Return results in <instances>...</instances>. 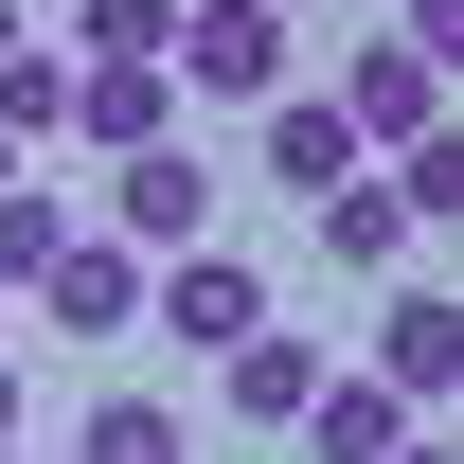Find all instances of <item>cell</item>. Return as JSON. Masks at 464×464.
<instances>
[{"instance_id":"cell-21","label":"cell","mask_w":464,"mask_h":464,"mask_svg":"<svg viewBox=\"0 0 464 464\" xmlns=\"http://www.w3.org/2000/svg\"><path fill=\"white\" fill-rule=\"evenodd\" d=\"M0 197H18V143H0Z\"/></svg>"},{"instance_id":"cell-2","label":"cell","mask_w":464,"mask_h":464,"mask_svg":"<svg viewBox=\"0 0 464 464\" xmlns=\"http://www.w3.org/2000/svg\"><path fill=\"white\" fill-rule=\"evenodd\" d=\"M108 250H143V268H179V250H215V161L197 143H143V161H108Z\"/></svg>"},{"instance_id":"cell-1","label":"cell","mask_w":464,"mask_h":464,"mask_svg":"<svg viewBox=\"0 0 464 464\" xmlns=\"http://www.w3.org/2000/svg\"><path fill=\"white\" fill-rule=\"evenodd\" d=\"M179 90H197V108H286L304 54H286L268 0H179Z\"/></svg>"},{"instance_id":"cell-4","label":"cell","mask_w":464,"mask_h":464,"mask_svg":"<svg viewBox=\"0 0 464 464\" xmlns=\"http://www.w3.org/2000/svg\"><path fill=\"white\" fill-rule=\"evenodd\" d=\"M357 375H375V393L429 429V411L464 393V304H447V286H393V304H375V357H357Z\"/></svg>"},{"instance_id":"cell-20","label":"cell","mask_w":464,"mask_h":464,"mask_svg":"<svg viewBox=\"0 0 464 464\" xmlns=\"http://www.w3.org/2000/svg\"><path fill=\"white\" fill-rule=\"evenodd\" d=\"M0 54H36V36H18V0H0Z\"/></svg>"},{"instance_id":"cell-7","label":"cell","mask_w":464,"mask_h":464,"mask_svg":"<svg viewBox=\"0 0 464 464\" xmlns=\"http://www.w3.org/2000/svg\"><path fill=\"white\" fill-rule=\"evenodd\" d=\"M322 375H340V357H322V340H286V322L215 357V393H232V429H304V411H322Z\"/></svg>"},{"instance_id":"cell-12","label":"cell","mask_w":464,"mask_h":464,"mask_svg":"<svg viewBox=\"0 0 464 464\" xmlns=\"http://www.w3.org/2000/svg\"><path fill=\"white\" fill-rule=\"evenodd\" d=\"M72 464H197V429H179L161 393H90L72 411Z\"/></svg>"},{"instance_id":"cell-14","label":"cell","mask_w":464,"mask_h":464,"mask_svg":"<svg viewBox=\"0 0 464 464\" xmlns=\"http://www.w3.org/2000/svg\"><path fill=\"white\" fill-rule=\"evenodd\" d=\"M72 54H108V72H179V0H72Z\"/></svg>"},{"instance_id":"cell-18","label":"cell","mask_w":464,"mask_h":464,"mask_svg":"<svg viewBox=\"0 0 464 464\" xmlns=\"http://www.w3.org/2000/svg\"><path fill=\"white\" fill-rule=\"evenodd\" d=\"M393 464H464V447H447V429H411V447H393Z\"/></svg>"},{"instance_id":"cell-11","label":"cell","mask_w":464,"mask_h":464,"mask_svg":"<svg viewBox=\"0 0 464 464\" xmlns=\"http://www.w3.org/2000/svg\"><path fill=\"white\" fill-rule=\"evenodd\" d=\"M411 447V411L375 393V375H322V411H304V464H393Z\"/></svg>"},{"instance_id":"cell-5","label":"cell","mask_w":464,"mask_h":464,"mask_svg":"<svg viewBox=\"0 0 464 464\" xmlns=\"http://www.w3.org/2000/svg\"><path fill=\"white\" fill-rule=\"evenodd\" d=\"M322 108L357 125V161H411V143L447 125V90H429V54H411V36H375V54H340V90H322Z\"/></svg>"},{"instance_id":"cell-23","label":"cell","mask_w":464,"mask_h":464,"mask_svg":"<svg viewBox=\"0 0 464 464\" xmlns=\"http://www.w3.org/2000/svg\"><path fill=\"white\" fill-rule=\"evenodd\" d=\"M0 464H18V447H0Z\"/></svg>"},{"instance_id":"cell-9","label":"cell","mask_w":464,"mask_h":464,"mask_svg":"<svg viewBox=\"0 0 464 464\" xmlns=\"http://www.w3.org/2000/svg\"><path fill=\"white\" fill-rule=\"evenodd\" d=\"M268 179H286L304 215H322V197H340V179H375V161H357V125L322 108V90H286V108H268Z\"/></svg>"},{"instance_id":"cell-15","label":"cell","mask_w":464,"mask_h":464,"mask_svg":"<svg viewBox=\"0 0 464 464\" xmlns=\"http://www.w3.org/2000/svg\"><path fill=\"white\" fill-rule=\"evenodd\" d=\"M375 179H393L411 232H464V125H429V143H411V161H375Z\"/></svg>"},{"instance_id":"cell-22","label":"cell","mask_w":464,"mask_h":464,"mask_svg":"<svg viewBox=\"0 0 464 464\" xmlns=\"http://www.w3.org/2000/svg\"><path fill=\"white\" fill-rule=\"evenodd\" d=\"M268 18H286V0H268Z\"/></svg>"},{"instance_id":"cell-6","label":"cell","mask_w":464,"mask_h":464,"mask_svg":"<svg viewBox=\"0 0 464 464\" xmlns=\"http://www.w3.org/2000/svg\"><path fill=\"white\" fill-rule=\"evenodd\" d=\"M54 143H90V161L179 143V72H108V54H72V125H54Z\"/></svg>"},{"instance_id":"cell-17","label":"cell","mask_w":464,"mask_h":464,"mask_svg":"<svg viewBox=\"0 0 464 464\" xmlns=\"http://www.w3.org/2000/svg\"><path fill=\"white\" fill-rule=\"evenodd\" d=\"M393 36H411V54H429V90H464V0H411Z\"/></svg>"},{"instance_id":"cell-19","label":"cell","mask_w":464,"mask_h":464,"mask_svg":"<svg viewBox=\"0 0 464 464\" xmlns=\"http://www.w3.org/2000/svg\"><path fill=\"white\" fill-rule=\"evenodd\" d=\"M0 447H18V357H0Z\"/></svg>"},{"instance_id":"cell-13","label":"cell","mask_w":464,"mask_h":464,"mask_svg":"<svg viewBox=\"0 0 464 464\" xmlns=\"http://www.w3.org/2000/svg\"><path fill=\"white\" fill-rule=\"evenodd\" d=\"M72 232H90V197H54V179H18V197H0V304L36 286V268H54Z\"/></svg>"},{"instance_id":"cell-16","label":"cell","mask_w":464,"mask_h":464,"mask_svg":"<svg viewBox=\"0 0 464 464\" xmlns=\"http://www.w3.org/2000/svg\"><path fill=\"white\" fill-rule=\"evenodd\" d=\"M72 125V54H0V143H54Z\"/></svg>"},{"instance_id":"cell-3","label":"cell","mask_w":464,"mask_h":464,"mask_svg":"<svg viewBox=\"0 0 464 464\" xmlns=\"http://www.w3.org/2000/svg\"><path fill=\"white\" fill-rule=\"evenodd\" d=\"M143 322L197 340V357H232V340H268V268L250 250H179V268H143Z\"/></svg>"},{"instance_id":"cell-10","label":"cell","mask_w":464,"mask_h":464,"mask_svg":"<svg viewBox=\"0 0 464 464\" xmlns=\"http://www.w3.org/2000/svg\"><path fill=\"white\" fill-rule=\"evenodd\" d=\"M304 232H322V268H357V286H393V268H411V215H393V179H340V197H322Z\"/></svg>"},{"instance_id":"cell-8","label":"cell","mask_w":464,"mask_h":464,"mask_svg":"<svg viewBox=\"0 0 464 464\" xmlns=\"http://www.w3.org/2000/svg\"><path fill=\"white\" fill-rule=\"evenodd\" d=\"M36 304H54L72 340H125V322H143V250H108V232H72L54 268H36Z\"/></svg>"}]
</instances>
